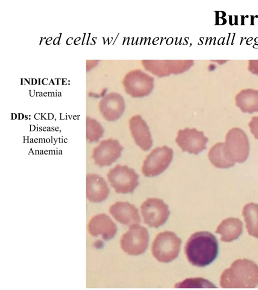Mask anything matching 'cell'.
<instances>
[{
    "label": "cell",
    "mask_w": 258,
    "mask_h": 290,
    "mask_svg": "<svg viewBox=\"0 0 258 290\" xmlns=\"http://www.w3.org/2000/svg\"><path fill=\"white\" fill-rule=\"evenodd\" d=\"M185 254L189 262L194 266L204 267L216 258L218 243L215 236L207 231L193 234L187 241Z\"/></svg>",
    "instance_id": "1"
},
{
    "label": "cell",
    "mask_w": 258,
    "mask_h": 290,
    "mask_svg": "<svg viewBox=\"0 0 258 290\" xmlns=\"http://www.w3.org/2000/svg\"><path fill=\"white\" fill-rule=\"evenodd\" d=\"M258 284V265L247 259L234 261L220 277L223 288H253Z\"/></svg>",
    "instance_id": "2"
},
{
    "label": "cell",
    "mask_w": 258,
    "mask_h": 290,
    "mask_svg": "<svg viewBox=\"0 0 258 290\" xmlns=\"http://www.w3.org/2000/svg\"><path fill=\"white\" fill-rule=\"evenodd\" d=\"M224 151L231 162L242 163L246 161L249 153V143L242 129L234 127L228 131L224 142Z\"/></svg>",
    "instance_id": "3"
},
{
    "label": "cell",
    "mask_w": 258,
    "mask_h": 290,
    "mask_svg": "<svg viewBox=\"0 0 258 290\" xmlns=\"http://www.w3.org/2000/svg\"><path fill=\"white\" fill-rule=\"evenodd\" d=\"M181 244V239L174 233L171 231L160 233L153 242L152 254L159 262H171L178 256Z\"/></svg>",
    "instance_id": "4"
},
{
    "label": "cell",
    "mask_w": 258,
    "mask_h": 290,
    "mask_svg": "<svg viewBox=\"0 0 258 290\" xmlns=\"http://www.w3.org/2000/svg\"><path fill=\"white\" fill-rule=\"evenodd\" d=\"M107 177L117 193H132L139 184V175L126 165H116L109 171Z\"/></svg>",
    "instance_id": "5"
},
{
    "label": "cell",
    "mask_w": 258,
    "mask_h": 290,
    "mask_svg": "<svg viewBox=\"0 0 258 290\" xmlns=\"http://www.w3.org/2000/svg\"><path fill=\"white\" fill-rule=\"evenodd\" d=\"M148 243L149 235L147 229L138 224L131 226L120 240L121 249L126 253L134 256L144 253Z\"/></svg>",
    "instance_id": "6"
},
{
    "label": "cell",
    "mask_w": 258,
    "mask_h": 290,
    "mask_svg": "<svg viewBox=\"0 0 258 290\" xmlns=\"http://www.w3.org/2000/svg\"><path fill=\"white\" fill-rule=\"evenodd\" d=\"M173 157V151L166 146L157 147L146 158L142 172L146 177H154L163 173L169 166Z\"/></svg>",
    "instance_id": "7"
},
{
    "label": "cell",
    "mask_w": 258,
    "mask_h": 290,
    "mask_svg": "<svg viewBox=\"0 0 258 290\" xmlns=\"http://www.w3.org/2000/svg\"><path fill=\"white\" fill-rule=\"evenodd\" d=\"M145 224L150 227L158 228L167 221L170 211L168 206L163 200L149 198L141 206Z\"/></svg>",
    "instance_id": "8"
},
{
    "label": "cell",
    "mask_w": 258,
    "mask_h": 290,
    "mask_svg": "<svg viewBox=\"0 0 258 290\" xmlns=\"http://www.w3.org/2000/svg\"><path fill=\"white\" fill-rule=\"evenodd\" d=\"M208 141L204 132L195 128H185L177 132L175 142L182 152L198 155L206 149Z\"/></svg>",
    "instance_id": "9"
},
{
    "label": "cell",
    "mask_w": 258,
    "mask_h": 290,
    "mask_svg": "<svg viewBox=\"0 0 258 290\" xmlns=\"http://www.w3.org/2000/svg\"><path fill=\"white\" fill-rule=\"evenodd\" d=\"M123 149L117 139H104L94 149L92 158L100 167L110 166L120 157Z\"/></svg>",
    "instance_id": "10"
},
{
    "label": "cell",
    "mask_w": 258,
    "mask_h": 290,
    "mask_svg": "<svg viewBox=\"0 0 258 290\" xmlns=\"http://www.w3.org/2000/svg\"><path fill=\"white\" fill-rule=\"evenodd\" d=\"M88 230L92 236H100L104 240L108 241L115 235L117 227L109 216L100 213L91 218L88 225Z\"/></svg>",
    "instance_id": "11"
},
{
    "label": "cell",
    "mask_w": 258,
    "mask_h": 290,
    "mask_svg": "<svg viewBox=\"0 0 258 290\" xmlns=\"http://www.w3.org/2000/svg\"><path fill=\"white\" fill-rule=\"evenodd\" d=\"M129 127L136 144L144 151H149L153 140L146 121L139 115L134 116L129 121Z\"/></svg>",
    "instance_id": "12"
},
{
    "label": "cell",
    "mask_w": 258,
    "mask_h": 290,
    "mask_svg": "<svg viewBox=\"0 0 258 290\" xmlns=\"http://www.w3.org/2000/svg\"><path fill=\"white\" fill-rule=\"evenodd\" d=\"M109 211L116 221L130 227L141 222L138 208L128 202L118 201L110 206Z\"/></svg>",
    "instance_id": "13"
},
{
    "label": "cell",
    "mask_w": 258,
    "mask_h": 290,
    "mask_svg": "<svg viewBox=\"0 0 258 290\" xmlns=\"http://www.w3.org/2000/svg\"><path fill=\"white\" fill-rule=\"evenodd\" d=\"M109 188L104 179L96 174L86 175V197L92 202L105 200L109 193Z\"/></svg>",
    "instance_id": "14"
},
{
    "label": "cell",
    "mask_w": 258,
    "mask_h": 290,
    "mask_svg": "<svg viewBox=\"0 0 258 290\" xmlns=\"http://www.w3.org/2000/svg\"><path fill=\"white\" fill-rule=\"evenodd\" d=\"M100 110L105 119L109 121H115L124 111L123 99L118 94H110L101 101Z\"/></svg>",
    "instance_id": "15"
},
{
    "label": "cell",
    "mask_w": 258,
    "mask_h": 290,
    "mask_svg": "<svg viewBox=\"0 0 258 290\" xmlns=\"http://www.w3.org/2000/svg\"><path fill=\"white\" fill-rule=\"evenodd\" d=\"M242 232V223L237 218H228L223 220L217 228L215 233L221 235V241L225 242L236 240Z\"/></svg>",
    "instance_id": "16"
},
{
    "label": "cell",
    "mask_w": 258,
    "mask_h": 290,
    "mask_svg": "<svg viewBox=\"0 0 258 290\" xmlns=\"http://www.w3.org/2000/svg\"><path fill=\"white\" fill-rule=\"evenodd\" d=\"M235 104L243 113L258 112V90L246 89L235 96Z\"/></svg>",
    "instance_id": "17"
},
{
    "label": "cell",
    "mask_w": 258,
    "mask_h": 290,
    "mask_svg": "<svg viewBox=\"0 0 258 290\" xmlns=\"http://www.w3.org/2000/svg\"><path fill=\"white\" fill-rule=\"evenodd\" d=\"M242 215L248 234L258 238V204L253 202L245 204L243 207Z\"/></svg>",
    "instance_id": "18"
},
{
    "label": "cell",
    "mask_w": 258,
    "mask_h": 290,
    "mask_svg": "<svg viewBox=\"0 0 258 290\" xmlns=\"http://www.w3.org/2000/svg\"><path fill=\"white\" fill-rule=\"evenodd\" d=\"M208 158L212 164L219 169H227L235 165L229 160L224 151V142H217L210 150Z\"/></svg>",
    "instance_id": "19"
},
{
    "label": "cell",
    "mask_w": 258,
    "mask_h": 290,
    "mask_svg": "<svg viewBox=\"0 0 258 290\" xmlns=\"http://www.w3.org/2000/svg\"><path fill=\"white\" fill-rule=\"evenodd\" d=\"M104 129L97 120L87 117L86 119V138L89 142H96L102 136Z\"/></svg>",
    "instance_id": "20"
},
{
    "label": "cell",
    "mask_w": 258,
    "mask_h": 290,
    "mask_svg": "<svg viewBox=\"0 0 258 290\" xmlns=\"http://www.w3.org/2000/svg\"><path fill=\"white\" fill-rule=\"evenodd\" d=\"M176 287H213L209 281L203 278H190L178 282L175 284Z\"/></svg>",
    "instance_id": "21"
},
{
    "label": "cell",
    "mask_w": 258,
    "mask_h": 290,
    "mask_svg": "<svg viewBox=\"0 0 258 290\" xmlns=\"http://www.w3.org/2000/svg\"><path fill=\"white\" fill-rule=\"evenodd\" d=\"M251 133L258 139V116H253L248 123Z\"/></svg>",
    "instance_id": "22"
},
{
    "label": "cell",
    "mask_w": 258,
    "mask_h": 290,
    "mask_svg": "<svg viewBox=\"0 0 258 290\" xmlns=\"http://www.w3.org/2000/svg\"><path fill=\"white\" fill-rule=\"evenodd\" d=\"M248 69L252 74L258 75V60H249Z\"/></svg>",
    "instance_id": "23"
}]
</instances>
